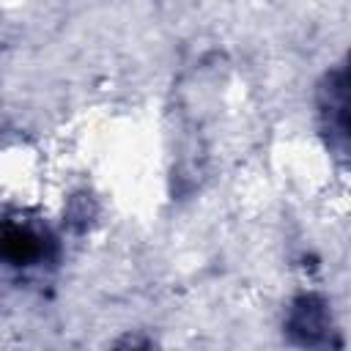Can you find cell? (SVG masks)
Instances as JSON below:
<instances>
[{"label": "cell", "instance_id": "cell-1", "mask_svg": "<svg viewBox=\"0 0 351 351\" xmlns=\"http://www.w3.org/2000/svg\"><path fill=\"white\" fill-rule=\"evenodd\" d=\"M326 310L324 304H318L315 299H302L296 307H293V315H291V332H299L302 335V343L307 346H315L318 337H326Z\"/></svg>", "mask_w": 351, "mask_h": 351}]
</instances>
